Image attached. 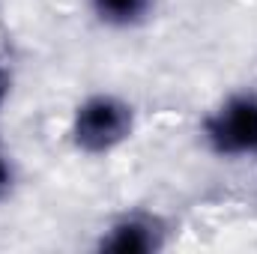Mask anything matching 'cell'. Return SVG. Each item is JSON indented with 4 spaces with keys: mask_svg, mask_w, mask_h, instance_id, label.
I'll use <instances>...</instances> for the list:
<instances>
[{
    "mask_svg": "<svg viewBox=\"0 0 257 254\" xmlns=\"http://www.w3.org/2000/svg\"><path fill=\"white\" fill-rule=\"evenodd\" d=\"M135 132V108L114 93H93L72 111V144L87 156H108Z\"/></svg>",
    "mask_w": 257,
    "mask_h": 254,
    "instance_id": "obj_1",
    "label": "cell"
},
{
    "mask_svg": "<svg viewBox=\"0 0 257 254\" xmlns=\"http://www.w3.org/2000/svg\"><path fill=\"white\" fill-rule=\"evenodd\" d=\"M203 144L221 159L257 156V93L236 90L224 96L200 123Z\"/></svg>",
    "mask_w": 257,
    "mask_h": 254,
    "instance_id": "obj_2",
    "label": "cell"
},
{
    "mask_svg": "<svg viewBox=\"0 0 257 254\" xmlns=\"http://www.w3.org/2000/svg\"><path fill=\"white\" fill-rule=\"evenodd\" d=\"M171 227L159 212L128 209L117 215L96 239V251L105 254H156L168 245Z\"/></svg>",
    "mask_w": 257,
    "mask_h": 254,
    "instance_id": "obj_3",
    "label": "cell"
},
{
    "mask_svg": "<svg viewBox=\"0 0 257 254\" xmlns=\"http://www.w3.org/2000/svg\"><path fill=\"white\" fill-rule=\"evenodd\" d=\"M90 9L102 24L126 30V27L144 24L153 15L156 0H90Z\"/></svg>",
    "mask_w": 257,
    "mask_h": 254,
    "instance_id": "obj_4",
    "label": "cell"
},
{
    "mask_svg": "<svg viewBox=\"0 0 257 254\" xmlns=\"http://www.w3.org/2000/svg\"><path fill=\"white\" fill-rule=\"evenodd\" d=\"M15 189V168H12V159L9 153L0 147V200H6Z\"/></svg>",
    "mask_w": 257,
    "mask_h": 254,
    "instance_id": "obj_5",
    "label": "cell"
},
{
    "mask_svg": "<svg viewBox=\"0 0 257 254\" xmlns=\"http://www.w3.org/2000/svg\"><path fill=\"white\" fill-rule=\"evenodd\" d=\"M9 90H12V75H9V66L0 60V111H3V105L9 99Z\"/></svg>",
    "mask_w": 257,
    "mask_h": 254,
    "instance_id": "obj_6",
    "label": "cell"
}]
</instances>
